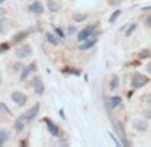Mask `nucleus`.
I'll use <instances>...</instances> for the list:
<instances>
[{"mask_svg":"<svg viewBox=\"0 0 151 147\" xmlns=\"http://www.w3.org/2000/svg\"><path fill=\"white\" fill-rule=\"evenodd\" d=\"M32 87H34L35 94L43 95V92H44V84H43L42 79H40L39 76H35L34 79H32Z\"/></svg>","mask_w":151,"mask_h":147,"instance_id":"obj_4","label":"nucleus"},{"mask_svg":"<svg viewBox=\"0 0 151 147\" xmlns=\"http://www.w3.org/2000/svg\"><path fill=\"white\" fill-rule=\"evenodd\" d=\"M139 59H146V58H150L151 56V52H150V50H143V51H140L139 52Z\"/></svg>","mask_w":151,"mask_h":147,"instance_id":"obj_20","label":"nucleus"},{"mask_svg":"<svg viewBox=\"0 0 151 147\" xmlns=\"http://www.w3.org/2000/svg\"><path fill=\"white\" fill-rule=\"evenodd\" d=\"M147 83H148V78L145 76L143 74L135 72L131 78V86L134 88H142V87H145Z\"/></svg>","mask_w":151,"mask_h":147,"instance_id":"obj_1","label":"nucleus"},{"mask_svg":"<svg viewBox=\"0 0 151 147\" xmlns=\"http://www.w3.org/2000/svg\"><path fill=\"white\" fill-rule=\"evenodd\" d=\"M4 1H6V0H0V4H3Z\"/></svg>","mask_w":151,"mask_h":147,"instance_id":"obj_32","label":"nucleus"},{"mask_svg":"<svg viewBox=\"0 0 151 147\" xmlns=\"http://www.w3.org/2000/svg\"><path fill=\"white\" fill-rule=\"evenodd\" d=\"M95 31V27L94 26H88L86 27L84 30H82V31L78 34V40H80V42H83V40H86L87 37H90L92 34H94Z\"/></svg>","mask_w":151,"mask_h":147,"instance_id":"obj_6","label":"nucleus"},{"mask_svg":"<svg viewBox=\"0 0 151 147\" xmlns=\"http://www.w3.org/2000/svg\"><path fill=\"white\" fill-rule=\"evenodd\" d=\"M46 39H47V42H48L50 44H54V45L59 44V40H58V37L54 36L52 34H50V32H47V34H46Z\"/></svg>","mask_w":151,"mask_h":147,"instance_id":"obj_17","label":"nucleus"},{"mask_svg":"<svg viewBox=\"0 0 151 147\" xmlns=\"http://www.w3.org/2000/svg\"><path fill=\"white\" fill-rule=\"evenodd\" d=\"M8 136H9V134L7 130H0V146H3L8 141Z\"/></svg>","mask_w":151,"mask_h":147,"instance_id":"obj_18","label":"nucleus"},{"mask_svg":"<svg viewBox=\"0 0 151 147\" xmlns=\"http://www.w3.org/2000/svg\"><path fill=\"white\" fill-rule=\"evenodd\" d=\"M7 48H8V45H7V44H1V45H0V52H3L4 50H7Z\"/></svg>","mask_w":151,"mask_h":147,"instance_id":"obj_26","label":"nucleus"},{"mask_svg":"<svg viewBox=\"0 0 151 147\" xmlns=\"http://www.w3.org/2000/svg\"><path fill=\"white\" fill-rule=\"evenodd\" d=\"M55 31H56V32H58V34H59V35H60V36H64V34H63V32H62V31H60V28H58V27H56V28H55Z\"/></svg>","mask_w":151,"mask_h":147,"instance_id":"obj_27","label":"nucleus"},{"mask_svg":"<svg viewBox=\"0 0 151 147\" xmlns=\"http://www.w3.org/2000/svg\"><path fill=\"white\" fill-rule=\"evenodd\" d=\"M44 122L48 125L47 127H48V130H50V134H51L52 136H56L58 134H59V128H58V126L55 125V123H52V122H50L48 119H44Z\"/></svg>","mask_w":151,"mask_h":147,"instance_id":"obj_15","label":"nucleus"},{"mask_svg":"<svg viewBox=\"0 0 151 147\" xmlns=\"http://www.w3.org/2000/svg\"><path fill=\"white\" fill-rule=\"evenodd\" d=\"M11 98H12V100H14L15 103H16L17 106H24L27 103V98L26 96V94H23V92H19V91H15V92H12V95H11Z\"/></svg>","mask_w":151,"mask_h":147,"instance_id":"obj_3","label":"nucleus"},{"mask_svg":"<svg viewBox=\"0 0 151 147\" xmlns=\"http://www.w3.org/2000/svg\"><path fill=\"white\" fill-rule=\"evenodd\" d=\"M39 108H40L39 103H35V104L32 106V107L29 108L26 114H24L23 118L26 119V120H32V119H35L36 118V115H37V112H39Z\"/></svg>","mask_w":151,"mask_h":147,"instance_id":"obj_5","label":"nucleus"},{"mask_svg":"<svg viewBox=\"0 0 151 147\" xmlns=\"http://www.w3.org/2000/svg\"><path fill=\"white\" fill-rule=\"evenodd\" d=\"M147 70H148V72H151V63L147 66Z\"/></svg>","mask_w":151,"mask_h":147,"instance_id":"obj_30","label":"nucleus"},{"mask_svg":"<svg viewBox=\"0 0 151 147\" xmlns=\"http://www.w3.org/2000/svg\"><path fill=\"white\" fill-rule=\"evenodd\" d=\"M137 28V26H135V24H131V26L128 27V30L127 31H126V35H127V36H130V35L132 34V32H134V30Z\"/></svg>","mask_w":151,"mask_h":147,"instance_id":"obj_24","label":"nucleus"},{"mask_svg":"<svg viewBox=\"0 0 151 147\" xmlns=\"http://www.w3.org/2000/svg\"><path fill=\"white\" fill-rule=\"evenodd\" d=\"M0 84H1V76H0Z\"/></svg>","mask_w":151,"mask_h":147,"instance_id":"obj_33","label":"nucleus"},{"mask_svg":"<svg viewBox=\"0 0 151 147\" xmlns=\"http://www.w3.org/2000/svg\"><path fill=\"white\" fill-rule=\"evenodd\" d=\"M24 120H26V119H24L23 116L16 119V122H15V130H16L17 133H20V131L24 128Z\"/></svg>","mask_w":151,"mask_h":147,"instance_id":"obj_16","label":"nucleus"},{"mask_svg":"<svg viewBox=\"0 0 151 147\" xmlns=\"http://www.w3.org/2000/svg\"><path fill=\"white\" fill-rule=\"evenodd\" d=\"M86 17H87L86 15H80V14H75L74 15V20H75V22H83Z\"/></svg>","mask_w":151,"mask_h":147,"instance_id":"obj_23","label":"nucleus"},{"mask_svg":"<svg viewBox=\"0 0 151 147\" xmlns=\"http://www.w3.org/2000/svg\"><path fill=\"white\" fill-rule=\"evenodd\" d=\"M47 6H48V8L51 12H58L60 8H62V6H60V3L58 0H48V1H47Z\"/></svg>","mask_w":151,"mask_h":147,"instance_id":"obj_14","label":"nucleus"},{"mask_svg":"<svg viewBox=\"0 0 151 147\" xmlns=\"http://www.w3.org/2000/svg\"><path fill=\"white\" fill-rule=\"evenodd\" d=\"M120 9H116V11H114V14L111 15V17H110V23H114L115 20L118 19V17H119V15H120Z\"/></svg>","mask_w":151,"mask_h":147,"instance_id":"obj_22","label":"nucleus"},{"mask_svg":"<svg viewBox=\"0 0 151 147\" xmlns=\"http://www.w3.org/2000/svg\"><path fill=\"white\" fill-rule=\"evenodd\" d=\"M43 11H44V7H43V4L40 1H35V3H32L29 6V12H32V14L40 15L43 14Z\"/></svg>","mask_w":151,"mask_h":147,"instance_id":"obj_13","label":"nucleus"},{"mask_svg":"<svg viewBox=\"0 0 151 147\" xmlns=\"http://www.w3.org/2000/svg\"><path fill=\"white\" fill-rule=\"evenodd\" d=\"M34 71H36V66L35 64H29V66H27L26 68H23L22 74H20V80H26L29 74L34 72Z\"/></svg>","mask_w":151,"mask_h":147,"instance_id":"obj_12","label":"nucleus"},{"mask_svg":"<svg viewBox=\"0 0 151 147\" xmlns=\"http://www.w3.org/2000/svg\"><path fill=\"white\" fill-rule=\"evenodd\" d=\"M148 103H150V104H151V95L148 96Z\"/></svg>","mask_w":151,"mask_h":147,"instance_id":"obj_31","label":"nucleus"},{"mask_svg":"<svg viewBox=\"0 0 151 147\" xmlns=\"http://www.w3.org/2000/svg\"><path fill=\"white\" fill-rule=\"evenodd\" d=\"M118 86H119V78H118L116 75H114V76H112V79H111V84H110V88L114 91V90H116V88H118Z\"/></svg>","mask_w":151,"mask_h":147,"instance_id":"obj_19","label":"nucleus"},{"mask_svg":"<svg viewBox=\"0 0 151 147\" xmlns=\"http://www.w3.org/2000/svg\"><path fill=\"white\" fill-rule=\"evenodd\" d=\"M9 27H11V20L8 17L0 16V34H6Z\"/></svg>","mask_w":151,"mask_h":147,"instance_id":"obj_11","label":"nucleus"},{"mask_svg":"<svg viewBox=\"0 0 151 147\" xmlns=\"http://www.w3.org/2000/svg\"><path fill=\"white\" fill-rule=\"evenodd\" d=\"M98 39L96 37H87L86 40H83L82 44L79 45V50H88V48L94 47L95 44H96Z\"/></svg>","mask_w":151,"mask_h":147,"instance_id":"obj_9","label":"nucleus"},{"mask_svg":"<svg viewBox=\"0 0 151 147\" xmlns=\"http://www.w3.org/2000/svg\"><path fill=\"white\" fill-rule=\"evenodd\" d=\"M4 14H6V11H4V8H1V7H0V16H3Z\"/></svg>","mask_w":151,"mask_h":147,"instance_id":"obj_29","label":"nucleus"},{"mask_svg":"<svg viewBox=\"0 0 151 147\" xmlns=\"http://www.w3.org/2000/svg\"><path fill=\"white\" fill-rule=\"evenodd\" d=\"M147 26H148V27H150V28H151V15H150V16L147 17Z\"/></svg>","mask_w":151,"mask_h":147,"instance_id":"obj_28","label":"nucleus"},{"mask_svg":"<svg viewBox=\"0 0 151 147\" xmlns=\"http://www.w3.org/2000/svg\"><path fill=\"white\" fill-rule=\"evenodd\" d=\"M112 125H114V128H115V131H116V134L118 135H120V138L123 139V146H127L128 144V142L124 139V136H126V134H124V128H123V126H122V123H120L119 120L118 122H112Z\"/></svg>","mask_w":151,"mask_h":147,"instance_id":"obj_7","label":"nucleus"},{"mask_svg":"<svg viewBox=\"0 0 151 147\" xmlns=\"http://www.w3.org/2000/svg\"><path fill=\"white\" fill-rule=\"evenodd\" d=\"M120 102H122V99H120L119 96H110V98H107V100H106V104H107V107H109L110 110H112V108L118 107V106L120 104Z\"/></svg>","mask_w":151,"mask_h":147,"instance_id":"obj_10","label":"nucleus"},{"mask_svg":"<svg viewBox=\"0 0 151 147\" xmlns=\"http://www.w3.org/2000/svg\"><path fill=\"white\" fill-rule=\"evenodd\" d=\"M110 136H111V139L115 142V143H116V146H122V143H120V142L118 141V138H116V136H115L112 133H110Z\"/></svg>","mask_w":151,"mask_h":147,"instance_id":"obj_25","label":"nucleus"},{"mask_svg":"<svg viewBox=\"0 0 151 147\" xmlns=\"http://www.w3.org/2000/svg\"><path fill=\"white\" fill-rule=\"evenodd\" d=\"M143 116H145L146 119H151V104L143 110Z\"/></svg>","mask_w":151,"mask_h":147,"instance_id":"obj_21","label":"nucleus"},{"mask_svg":"<svg viewBox=\"0 0 151 147\" xmlns=\"http://www.w3.org/2000/svg\"><path fill=\"white\" fill-rule=\"evenodd\" d=\"M15 55H16V58H19V59H26V58H29L32 55L31 45L24 44V45L17 47L16 50H15Z\"/></svg>","mask_w":151,"mask_h":147,"instance_id":"obj_2","label":"nucleus"},{"mask_svg":"<svg viewBox=\"0 0 151 147\" xmlns=\"http://www.w3.org/2000/svg\"><path fill=\"white\" fill-rule=\"evenodd\" d=\"M132 126H134V128L137 131H139V133H145L146 130H147V122L146 120H142V119H135L134 122H132Z\"/></svg>","mask_w":151,"mask_h":147,"instance_id":"obj_8","label":"nucleus"}]
</instances>
